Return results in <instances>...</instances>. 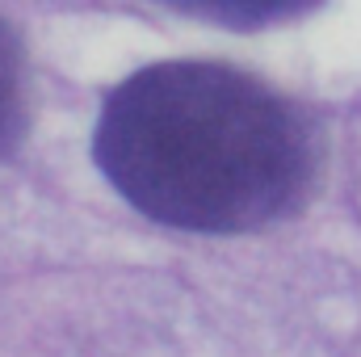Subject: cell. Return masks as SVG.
<instances>
[{
  "label": "cell",
  "instance_id": "cell-1",
  "mask_svg": "<svg viewBox=\"0 0 361 357\" xmlns=\"http://www.w3.org/2000/svg\"><path fill=\"white\" fill-rule=\"evenodd\" d=\"M92 160L122 202L177 231H257L290 214L315 169L298 109L206 59L147 63L105 97Z\"/></svg>",
  "mask_w": 361,
  "mask_h": 357
},
{
  "label": "cell",
  "instance_id": "cell-2",
  "mask_svg": "<svg viewBox=\"0 0 361 357\" xmlns=\"http://www.w3.org/2000/svg\"><path fill=\"white\" fill-rule=\"evenodd\" d=\"M164 8H177L185 17H202L227 30H265V25H286L319 8L324 0H156Z\"/></svg>",
  "mask_w": 361,
  "mask_h": 357
},
{
  "label": "cell",
  "instance_id": "cell-3",
  "mask_svg": "<svg viewBox=\"0 0 361 357\" xmlns=\"http://www.w3.org/2000/svg\"><path fill=\"white\" fill-rule=\"evenodd\" d=\"M25 126V76H21V55L13 34L0 21V152H8L21 139Z\"/></svg>",
  "mask_w": 361,
  "mask_h": 357
}]
</instances>
